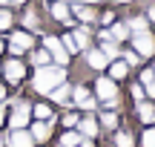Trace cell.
Here are the masks:
<instances>
[{"mask_svg": "<svg viewBox=\"0 0 155 147\" xmlns=\"http://www.w3.org/2000/svg\"><path fill=\"white\" fill-rule=\"evenodd\" d=\"M69 81V67H58V63H46V67H38L32 69V75L26 78V87L32 95L38 98H46L58 84Z\"/></svg>", "mask_w": 155, "mask_h": 147, "instance_id": "obj_1", "label": "cell"}, {"mask_svg": "<svg viewBox=\"0 0 155 147\" xmlns=\"http://www.w3.org/2000/svg\"><path fill=\"white\" fill-rule=\"evenodd\" d=\"M26 78H29V63L26 58H0V81H3L9 90H23L26 87Z\"/></svg>", "mask_w": 155, "mask_h": 147, "instance_id": "obj_2", "label": "cell"}, {"mask_svg": "<svg viewBox=\"0 0 155 147\" xmlns=\"http://www.w3.org/2000/svg\"><path fill=\"white\" fill-rule=\"evenodd\" d=\"M72 95H69V107H75L78 113H98V98H95L89 81H72Z\"/></svg>", "mask_w": 155, "mask_h": 147, "instance_id": "obj_3", "label": "cell"}, {"mask_svg": "<svg viewBox=\"0 0 155 147\" xmlns=\"http://www.w3.org/2000/svg\"><path fill=\"white\" fill-rule=\"evenodd\" d=\"M38 43L43 46L46 52H49L52 63H58V67H69V69H72L75 58L69 55L66 49H63V43H61V38H58V32H43V35L38 38Z\"/></svg>", "mask_w": 155, "mask_h": 147, "instance_id": "obj_4", "label": "cell"}, {"mask_svg": "<svg viewBox=\"0 0 155 147\" xmlns=\"http://www.w3.org/2000/svg\"><path fill=\"white\" fill-rule=\"evenodd\" d=\"M17 26L29 29V32H35L40 38V35L46 32V15H43V9L32 6V0H29V3L20 6V12H17Z\"/></svg>", "mask_w": 155, "mask_h": 147, "instance_id": "obj_5", "label": "cell"}, {"mask_svg": "<svg viewBox=\"0 0 155 147\" xmlns=\"http://www.w3.org/2000/svg\"><path fill=\"white\" fill-rule=\"evenodd\" d=\"M89 87H92V92H95L98 101H106V98H121V95H124V87L118 84V81H112L106 72L92 75V78H89Z\"/></svg>", "mask_w": 155, "mask_h": 147, "instance_id": "obj_6", "label": "cell"}, {"mask_svg": "<svg viewBox=\"0 0 155 147\" xmlns=\"http://www.w3.org/2000/svg\"><path fill=\"white\" fill-rule=\"evenodd\" d=\"M127 46H129V49H132L144 63L152 61V58H155V29H150V32H141V35H132Z\"/></svg>", "mask_w": 155, "mask_h": 147, "instance_id": "obj_7", "label": "cell"}, {"mask_svg": "<svg viewBox=\"0 0 155 147\" xmlns=\"http://www.w3.org/2000/svg\"><path fill=\"white\" fill-rule=\"evenodd\" d=\"M43 15H46V20L61 23L63 29H72L75 26V17L69 15V3H63V0H49V3L43 6Z\"/></svg>", "mask_w": 155, "mask_h": 147, "instance_id": "obj_8", "label": "cell"}, {"mask_svg": "<svg viewBox=\"0 0 155 147\" xmlns=\"http://www.w3.org/2000/svg\"><path fill=\"white\" fill-rule=\"evenodd\" d=\"M3 40H6V43H12V46H17V49H23V52H29L32 46H38V35L29 32V29H20V26L9 29V32L3 35Z\"/></svg>", "mask_w": 155, "mask_h": 147, "instance_id": "obj_9", "label": "cell"}, {"mask_svg": "<svg viewBox=\"0 0 155 147\" xmlns=\"http://www.w3.org/2000/svg\"><path fill=\"white\" fill-rule=\"evenodd\" d=\"M55 127H58L55 121H38V118H32L26 130H29V136L35 138V144L46 147V144L52 142V138H55Z\"/></svg>", "mask_w": 155, "mask_h": 147, "instance_id": "obj_10", "label": "cell"}, {"mask_svg": "<svg viewBox=\"0 0 155 147\" xmlns=\"http://www.w3.org/2000/svg\"><path fill=\"white\" fill-rule=\"evenodd\" d=\"M81 63H83V69L86 72H92V75H98V72H104L106 69V63H109V58L104 55V52L98 49V46H89L86 52H81Z\"/></svg>", "mask_w": 155, "mask_h": 147, "instance_id": "obj_11", "label": "cell"}, {"mask_svg": "<svg viewBox=\"0 0 155 147\" xmlns=\"http://www.w3.org/2000/svg\"><path fill=\"white\" fill-rule=\"evenodd\" d=\"M78 133H81L83 138H89V142H98L101 138V124H98V115L95 113H81V118H78Z\"/></svg>", "mask_w": 155, "mask_h": 147, "instance_id": "obj_12", "label": "cell"}, {"mask_svg": "<svg viewBox=\"0 0 155 147\" xmlns=\"http://www.w3.org/2000/svg\"><path fill=\"white\" fill-rule=\"evenodd\" d=\"M69 15L75 17V23H89V26H95V23H98V6L78 0V3L69 6Z\"/></svg>", "mask_w": 155, "mask_h": 147, "instance_id": "obj_13", "label": "cell"}, {"mask_svg": "<svg viewBox=\"0 0 155 147\" xmlns=\"http://www.w3.org/2000/svg\"><path fill=\"white\" fill-rule=\"evenodd\" d=\"M95 115H98L101 133H115L124 124V110H98Z\"/></svg>", "mask_w": 155, "mask_h": 147, "instance_id": "obj_14", "label": "cell"}, {"mask_svg": "<svg viewBox=\"0 0 155 147\" xmlns=\"http://www.w3.org/2000/svg\"><path fill=\"white\" fill-rule=\"evenodd\" d=\"M69 32H72V38H75V43H78L81 52H86L89 46H95V26H89V23H75Z\"/></svg>", "mask_w": 155, "mask_h": 147, "instance_id": "obj_15", "label": "cell"}, {"mask_svg": "<svg viewBox=\"0 0 155 147\" xmlns=\"http://www.w3.org/2000/svg\"><path fill=\"white\" fill-rule=\"evenodd\" d=\"M132 115H135V121H138L141 127H147V124H155V101L144 98V101L132 104Z\"/></svg>", "mask_w": 155, "mask_h": 147, "instance_id": "obj_16", "label": "cell"}, {"mask_svg": "<svg viewBox=\"0 0 155 147\" xmlns=\"http://www.w3.org/2000/svg\"><path fill=\"white\" fill-rule=\"evenodd\" d=\"M69 95H72V84H69V81H63V84H58L55 90L46 95V101H49L55 110H58V107L66 110V107H69Z\"/></svg>", "mask_w": 155, "mask_h": 147, "instance_id": "obj_17", "label": "cell"}, {"mask_svg": "<svg viewBox=\"0 0 155 147\" xmlns=\"http://www.w3.org/2000/svg\"><path fill=\"white\" fill-rule=\"evenodd\" d=\"M32 118H38V121H55V124H58V110L52 107L46 98H38V101H32Z\"/></svg>", "mask_w": 155, "mask_h": 147, "instance_id": "obj_18", "label": "cell"}, {"mask_svg": "<svg viewBox=\"0 0 155 147\" xmlns=\"http://www.w3.org/2000/svg\"><path fill=\"white\" fill-rule=\"evenodd\" d=\"M104 72L109 75L112 81H118V84L124 87V84L129 81V75H132V69H129L127 63L121 61V58H115V61H109V63H106V69H104Z\"/></svg>", "mask_w": 155, "mask_h": 147, "instance_id": "obj_19", "label": "cell"}, {"mask_svg": "<svg viewBox=\"0 0 155 147\" xmlns=\"http://www.w3.org/2000/svg\"><path fill=\"white\" fill-rule=\"evenodd\" d=\"M124 23L129 26V32L132 35H141V32H150V20L144 17V12L141 9H135V12H129V15H124Z\"/></svg>", "mask_w": 155, "mask_h": 147, "instance_id": "obj_20", "label": "cell"}, {"mask_svg": "<svg viewBox=\"0 0 155 147\" xmlns=\"http://www.w3.org/2000/svg\"><path fill=\"white\" fill-rule=\"evenodd\" d=\"M6 147H35V138L29 136L26 127H20V130H6Z\"/></svg>", "mask_w": 155, "mask_h": 147, "instance_id": "obj_21", "label": "cell"}, {"mask_svg": "<svg viewBox=\"0 0 155 147\" xmlns=\"http://www.w3.org/2000/svg\"><path fill=\"white\" fill-rule=\"evenodd\" d=\"M109 136H112V147H135V130L129 124H121Z\"/></svg>", "mask_w": 155, "mask_h": 147, "instance_id": "obj_22", "label": "cell"}, {"mask_svg": "<svg viewBox=\"0 0 155 147\" xmlns=\"http://www.w3.org/2000/svg\"><path fill=\"white\" fill-rule=\"evenodd\" d=\"M106 32H109V38L115 40V43H121V46H127L129 38H132V32H129V26L124 23V17H118L112 26H106Z\"/></svg>", "mask_w": 155, "mask_h": 147, "instance_id": "obj_23", "label": "cell"}, {"mask_svg": "<svg viewBox=\"0 0 155 147\" xmlns=\"http://www.w3.org/2000/svg\"><path fill=\"white\" fill-rule=\"evenodd\" d=\"M26 63H29L32 69H38V67H46V63H52V58H49V52H46L43 46L38 43V46H32V49L26 52Z\"/></svg>", "mask_w": 155, "mask_h": 147, "instance_id": "obj_24", "label": "cell"}, {"mask_svg": "<svg viewBox=\"0 0 155 147\" xmlns=\"http://www.w3.org/2000/svg\"><path fill=\"white\" fill-rule=\"evenodd\" d=\"M118 17H121V9H118V6H98V23H95V26L106 29V26H112Z\"/></svg>", "mask_w": 155, "mask_h": 147, "instance_id": "obj_25", "label": "cell"}, {"mask_svg": "<svg viewBox=\"0 0 155 147\" xmlns=\"http://www.w3.org/2000/svg\"><path fill=\"white\" fill-rule=\"evenodd\" d=\"M78 118H81V113H78L75 107H66L63 113H58V127H61V130H75Z\"/></svg>", "mask_w": 155, "mask_h": 147, "instance_id": "obj_26", "label": "cell"}, {"mask_svg": "<svg viewBox=\"0 0 155 147\" xmlns=\"http://www.w3.org/2000/svg\"><path fill=\"white\" fill-rule=\"evenodd\" d=\"M15 26H17V12L12 6H0V35H6Z\"/></svg>", "mask_w": 155, "mask_h": 147, "instance_id": "obj_27", "label": "cell"}, {"mask_svg": "<svg viewBox=\"0 0 155 147\" xmlns=\"http://www.w3.org/2000/svg\"><path fill=\"white\" fill-rule=\"evenodd\" d=\"M135 147H155V124H147L135 133Z\"/></svg>", "mask_w": 155, "mask_h": 147, "instance_id": "obj_28", "label": "cell"}, {"mask_svg": "<svg viewBox=\"0 0 155 147\" xmlns=\"http://www.w3.org/2000/svg\"><path fill=\"white\" fill-rule=\"evenodd\" d=\"M83 142V136L78 130H61L58 133V147H78Z\"/></svg>", "mask_w": 155, "mask_h": 147, "instance_id": "obj_29", "label": "cell"}, {"mask_svg": "<svg viewBox=\"0 0 155 147\" xmlns=\"http://www.w3.org/2000/svg\"><path fill=\"white\" fill-rule=\"evenodd\" d=\"M124 87H127V95H129V101H132V104H138V101H144V98H147L144 95V84H138L135 78H129Z\"/></svg>", "mask_w": 155, "mask_h": 147, "instance_id": "obj_30", "label": "cell"}, {"mask_svg": "<svg viewBox=\"0 0 155 147\" xmlns=\"http://www.w3.org/2000/svg\"><path fill=\"white\" fill-rule=\"evenodd\" d=\"M58 38H61V43H63V49L69 52V55L78 61V55H81V49H78V43H75V38H72V32H58Z\"/></svg>", "mask_w": 155, "mask_h": 147, "instance_id": "obj_31", "label": "cell"}, {"mask_svg": "<svg viewBox=\"0 0 155 147\" xmlns=\"http://www.w3.org/2000/svg\"><path fill=\"white\" fill-rule=\"evenodd\" d=\"M121 61H124V63H127V67H129V69H132V72H135V69H138V67H141V63H144V61H141V58H138V55H135V52H132V49H129V46H121Z\"/></svg>", "mask_w": 155, "mask_h": 147, "instance_id": "obj_32", "label": "cell"}, {"mask_svg": "<svg viewBox=\"0 0 155 147\" xmlns=\"http://www.w3.org/2000/svg\"><path fill=\"white\" fill-rule=\"evenodd\" d=\"M141 12H144V17L150 20V26L155 29V0H147V3L141 6Z\"/></svg>", "mask_w": 155, "mask_h": 147, "instance_id": "obj_33", "label": "cell"}, {"mask_svg": "<svg viewBox=\"0 0 155 147\" xmlns=\"http://www.w3.org/2000/svg\"><path fill=\"white\" fill-rule=\"evenodd\" d=\"M144 95L150 98V101H155V81H150V84L144 87Z\"/></svg>", "mask_w": 155, "mask_h": 147, "instance_id": "obj_34", "label": "cell"}, {"mask_svg": "<svg viewBox=\"0 0 155 147\" xmlns=\"http://www.w3.org/2000/svg\"><path fill=\"white\" fill-rule=\"evenodd\" d=\"M9 95H12V90H9V87L3 84V81H0V104H3V101H6Z\"/></svg>", "mask_w": 155, "mask_h": 147, "instance_id": "obj_35", "label": "cell"}, {"mask_svg": "<svg viewBox=\"0 0 155 147\" xmlns=\"http://www.w3.org/2000/svg\"><path fill=\"white\" fill-rule=\"evenodd\" d=\"M0 130H6V101L0 104Z\"/></svg>", "mask_w": 155, "mask_h": 147, "instance_id": "obj_36", "label": "cell"}, {"mask_svg": "<svg viewBox=\"0 0 155 147\" xmlns=\"http://www.w3.org/2000/svg\"><path fill=\"white\" fill-rule=\"evenodd\" d=\"M26 3H29V0H9L12 9H20V6H26Z\"/></svg>", "mask_w": 155, "mask_h": 147, "instance_id": "obj_37", "label": "cell"}, {"mask_svg": "<svg viewBox=\"0 0 155 147\" xmlns=\"http://www.w3.org/2000/svg\"><path fill=\"white\" fill-rule=\"evenodd\" d=\"M109 3H112V6H132L135 0H109Z\"/></svg>", "mask_w": 155, "mask_h": 147, "instance_id": "obj_38", "label": "cell"}, {"mask_svg": "<svg viewBox=\"0 0 155 147\" xmlns=\"http://www.w3.org/2000/svg\"><path fill=\"white\" fill-rule=\"evenodd\" d=\"M78 147H98V142H89V138H83V142L78 144Z\"/></svg>", "mask_w": 155, "mask_h": 147, "instance_id": "obj_39", "label": "cell"}, {"mask_svg": "<svg viewBox=\"0 0 155 147\" xmlns=\"http://www.w3.org/2000/svg\"><path fill=\"white\" fill-rule=\"evenodd\" d=\"M6 55V40H3V35H0V58Z\"/></svg>", "mask_w": 155, "mask_h": 147, "instance_id": "obj_40", "label": "cell"}, {"mask_svg": "<svg viewBox=\"0 0 155 147\" xmlns=\"http://www.w3.org/2000/svg\"><path fill=\"white\" fill-rule=\"evenodd\" d=\"M0 147H6V130H0Z\"/></svg>", "mask_w": 155, "mask_h": 147, "instance_id": "obj_41", "label": "cell"}, {"mask_svg": "<svg viewBox=\"0 0 155 147\" xmlns=\"http://www.w3.org/2000/svg\"><path fill=\"white\" fill-rule=\"evenodd\" d=\"M147 63H150V67H152V72H155V58H152V61H147Z\"/></svg>", "mask_w": 155, "mask_h": 147, "instance_id": "obj_42", "label": "cell"}, {"mask_svg": "<svg viewBox=\"0 0 155 147\" xmlns=\"http://www.w3.org/2000/svg\"><path fill=\"white\" fill-rule=\"evenodd\" d=\"M63 3H69V6H72V3H78V0H63Z\"/></svg>", "mask_w": 155, "mask_h": 147, "instance_id": "obj_43", "label": "cell"}, {"mask_svg": "<svg viewBox=\"0 0 155 147\" xmlns=\"http://www.w3.org/2000/svg\"><path fill=\"white\" fill-rule=\"evenodd\" d=\"M0 6H9V0H0Z\"/></svg>", "mask_w": 155, "mask_h": 147, "instance_id": "obj_44", "label": "cell"}, {"mask_svg": "<svg viewBox=\"0 0 155 147\" xmlns=\"http://www.w3.org/2000/svg\"><path fill=\"white\" fill-rule=\"evenodd\" d=\"M35 147H40V144H35Z\"/></svg>", "mask_w": 155, "mask_h": 147, "instance_id": "obj_45", "label": "cell"}]
</instances>
